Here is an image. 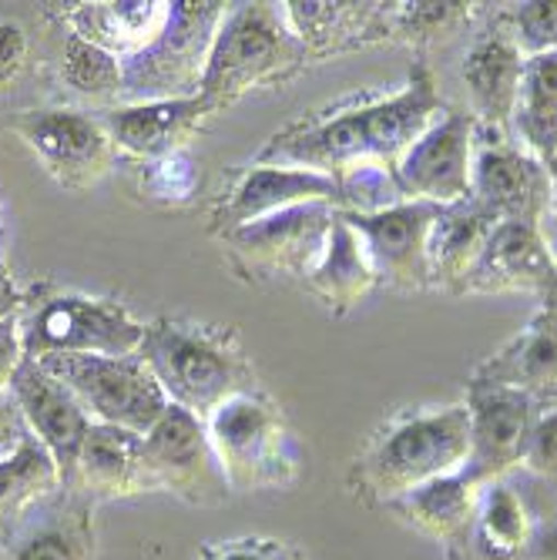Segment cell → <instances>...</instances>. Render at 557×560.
Returning <instances> with one entry per match:
<instances>
[{
    "label": "cell",
    "mask_w": 557,
    "mask_h": 560,
    "mask_svg": "<svg viewBox=\"0 0 557 560\" xmlns=\"http://www.w3.org/2000/svg\"><path fill=\"white\" fill-rule=\"evenodd\" d=\"M437 212L440 209L427 206V201H399V206L373 215H339L360 235L380 285H390L396 292H427V235Z\"/></svg>",
    "instance_id": "16"
},
{
    "label": "cell",
    "mask_w": 557,
    "mask_h": 560,
    "mask_svg": "<svg viewBox=\"0 0 557 560\" xmlns=\"http://www.w3.org/2000/svg\"><path fill=\"white\" fill-rule=\"evenodd\" d=\"M524 560H557V514H534Z\"/></svg>",
    "instance_id": "42"
},
{
    "label": "cell",
    "mask_w": 557,
    "mask_h": 560,
    "mask_svg": "<svg viewBox=\"0 0 557 560\" xmlns=\"http://www.w3.org/2000/svg\"><path fill=\"white\" fill-rule=\"evenodd\" d=\"M471 460L467 402L403 410L386 420L360 450L349 470V487L370 506H390L437 477L464 470Z\"/></svg>",
    "instance_id": "2"
},
{
    "label": "cell",
    "mask_w": 557,
    "mask_h": 560,
    "mask_svg": "<svg viewBox=\"0 0 557 560\" xmlns=\"http://www.w3.org/2000/svg\"><path fill=\"white\" fill-rule=\"evenodd\" d=\"M55 68H58V84L71 97H81L88 105H101V112L121 105V91H125L121 61L108 55V50H101L88 44L84 37H78L61 21H58Z\"/></svg>",
    "instance_id": "31"
},
{
    "label": "cell",
    "mask_w": 557,
    "mask_h": 560,
    "mask_svg": "<svg viewBox=\"0 0 557 560\" xmlns=\"http://www.w3.org/2000/svg\"><path fill=\"white\" fill-rule=\"evenodd\" d=\"M313 65L282 4H229L198 94L219 115L252 91L282 88Z\"/></svg>",
    "instance_id": "4"
},
{
    "label": "cell",
    "mask_w": 557,
    "mask_h": 560,
    "mask_svg": "<svg viewBox=\"0 0 557 560\" xmlns=\"http://www.w3.org/2000/svg\"><path fill=\"white\" fill-rule=\"evenodd\" d=\"M511 138L531 159L547 165L557 155V97L524 81L511 118Z\"/></svg>",
    "instance_id": "34"
},
{
    "label": "cell",
    "mask_w": 557,
    "mask_h": 560,
    "mask_svg": "<svg viewBox=\"0 0 557 560\" xmlns=\"http://www.w3.org/2000/svg\"><path fill=\"white\" fill-rule=\"evenodd\" d=\"M232 493L286 490L299 480V446L282 406L266 389L225 399L206 420Z\"/></svg>",
    "instance_id": "6"
},
{
    "label": "cell",
    "mask_w": 557,
    "mask_h": 560,
    "mask_svg": "<svg viewBox=\"0 0 557 560\" xmlns=\"http://www.w3.org/2000/svg\"><path fill=\"white\" fill-rule=\"evenodd\" d=\"M494 229H497V219L484 206H477L474 198H464L457 206L440 209L427 235L430 292L464 295V285Z\"/></svg>",
    "instance_id": "26"
},
{
    "label": "cell",
    "mask_w": 557,
    "mask_h": 560,
    "mask_svg": "<svg viewBox=\"0 0 557 560\" xmlns=\"http://www.w3.org/2000/svg\"><path fill=\"white\" fill-rule=\"evenodd\" d=\"M31 436L27 423H24V413L14 399L11 389H0V460L11 456L24 440Z\"/></svg>",
    "instance_id": "40"
},
{
    "label": "cell",
    "mask_w": 557,
    "mask_h": 560,
    "mask_svg": "<svg viewBox=\"0 0 557 560\" xmlns=\"http://www.w3.org/2000/svg\"><path fill=\"white\" fill-rule=\"evenodd\" d=\"M40 363L84 406L91 423L121 427L144 436L169 410V396L135 355H47Z\"/></svg>",
    "instance_id": "8"
},
{
    "label": "cell",
    "mask_w": 557,
    "mask_h": 560,
    "mask_svg": "<svg viewBox=\"0 0 557 560\" xmlns=\"http://www.w3.org/2000/svg\"><path fill=\"white\" fill-rule=\"evenodd\" d=\"M477 497H480V483L471 480L464 470H457L450 477H437L410 493H403L399 500H393L386 506V511H393L417 534L450 544V540H457L467 530V524L474 521Z\"/></svg>",
    "instance_id": "29"
},
{
    "label": "cell",
    "mask_w": 557,
    "mask_h": 560,
    "mask_svg": "<svg viewBox=\"0 0 557 560\" xmlns=\"http://www.w3.org/2000/svg\"><path fill=\"white\" fill-rule=\"evenodd\" d=\"M58 21L118 61L135 58L169 21V0H84L58 4Z\"/></svg>",
    "instance_id": "25"
},
{
    "label": "cell",
    "mask_w": 557,
    "mask_h": 560,
    "mask_svg": "<svg viewBox=\"0 0 557 560\" xmlns=\"http://www.w3.org/2000/svg\"><path fill=\"white\" fill-rule=\"evenodd\" d=\"M31 61V37L27 27L14 18H0V94L11 91Z\"/></svg>",
    "instance_id": "39"
},
{
    "label": "cell",
    "mask_w": 557,
    "mask_h": 560,
    "mask_svg": "<svg viewBox=\"0 0 557 560\" xmlns=\"http://www.w3.org/2000/svg\"><path fill=\"white\" fill-rule=\"evenodd\" d=\"M148 323L135 319L121 302L94 299L71 289L34 285L21 295L18 336L24 360L47 355H135Z\"/></svg>",
    "instance_id": "5"
},
{
    "label": "cell",
    "mask_w": 557,
    "mask_h": 560,
    "mask_svg": "<svg viewBox=\"0 0 557 560\" xmlns=\"http://www.w3.org/2000/svg\"><path fill=\"white\" fill-rule=\"evenodd\" d=\"M24 360L21 336H18V316H0V389L11 386V376L18 373Z\"/></svg>",
    "instance_id": "41"
},
{
    "label": "cell",
    "mask_w": 557,
    "mask_h": 560,
    "mask_svg": "<svg viewBox=\"0 0 557 560\" xmlns=\"http://www.w3.org/2000/svg\"><path fill=\"white\" fill-rule=\"evenodd\" d=\"M333 219L336 206L313 201V206H295L232 229L219 238V245L232 272L245 282L306 279L329 238Z\"/></svg>",
    "instance_id": "9"
},
{
    "label": "cell",
    "mask_w": 557,
    "mask_h": 560,
    "mask_svg": "<svg viewBox=\"0 0 557 560\" xmlns=\"http://www.w3.org/2000/svg\"><path fill=\"white\" fill-rule=\"evenodd\" d=\"M471 198L484 206L497 222H524L547 232L550 188L547 172L511 135L477 128Z\"/></svg>",
    "instance_id": "13"
},
{
    "label": "cell",
    "mask_w": 557,
    "mask_h": 560,
    "mask_svg": "<svg viewBox=\"0 0 557 560\" xmlns=\"http://www.w3.org/2000/svg\"><path fill=\"white\" fill-rule=\"evenodd\" d=\"M446 112L427 61H417L407 84L393 94L352 97L326 112H313L276 131L256 162L310 168L343 178L357 168H396L407 148Z\"/></svg>",
    "instance_id": "1"
},
{
    "label": "cell",
    "mask_w": 557,
    "mask_h": 560,
    "mask_svg": "<svg viewBox=\"0 0 557 560\" xmlns=\"http://www.w3.org/2000/svg\"><path fill=\"white\" fill-rule=\"evenodd\" d=\"M61 490L55 456L37 436H27L11 456L0 460V537H8L31 511Z\"/></svg>",
    "instance_id": "30"
},
{
    "label": "cell",
    "mask_w": 557,
    "mask_h": 560,
    "mask_svg": "<svg viewBox=\"0 0 557 560\" xmlns=\"http://www.w3.org/2000/svg\"><path fill=\"white\" fill-rule=\"evenodd\" d=\"M74 490L88 493L91 500H118L148 493L144 464H141V436L121 427L91 423L81 450L71 483Z\"/></svg>",
    "instance_id": "27"
},
{
    "label": "cell",
    "mask_w": 557,
    "mask_h": 560,
    "mask_svg": "<svg viewBox=\"0 0 557 560\" xmlns=\"http://www.w3.org/2000/svg\"><path fill=\"white\" fill-rule=\"evenodd\" d=\"M521 467L544 483H557V410L537 413Z\"/></svg>",
    "instance_id": "38"
},
{
    "label": "cell",
    "mask_w": 557,
    "mask_h": 560,
    "mask_svg": "<svg viewBox=\"0 0 557 560\" xmlns=\"http://www.w3.org/2000/svg\"><path fill=\"white\" fill-rule=\"evenodd\" d=\"M531 530L534 511L524 493L508 477L490 480L480 487L467 530L446 544V560H524Z\"/></svg>",
    "instance_id": "23"
},
{
    "label": "cell",
    "mask_w": 557,
    "mask_h": 560,
    "mask_svg": "<svg viewBox=\"0 0 557 560\" xmlns=\"http://www.w3.org/2000/svg\"><path fill=\"white\" fill-rule=\"evenodd\" d=\"M0 560H97L94 500L74 487L50 493L8 537Z\"/></svg>",
    "instance_id": "19"
},
{
    "label": "cell",
    "mask_w": 557,
    "mask_h": 560,
    "mask_svg": "<svg viewBox=\"0 0 557 560\" xmlns=\"http://www.w3.org/2000/svg\"><path fill=\"white\" fill-rule=\"evenodd\" d=\"M8 389L21 406L31 436H37L47 446V453L55 456L61 487H68L74 477L78 450L91 430V417L84 413V406L61 380H55L34 360H21Z\"/></svg>",
    "instance_id": "18"
},
{
    "label": "cell",
    "mask_w": 557,
    "mask_h": 560,
    "mask_svg": "<svg viewBox=\"0 0 557 560\" xmlns=\"http://www.w3.org/2000/svg\"><path fill=\"white\" fill-rule=\"evenodd\" d=\"M11 131L37 165L68 191H91L118 165V148L97 112L81 108H27L11 118Z\"/></svg>",
    "instance_id": "10"
},
{
    "label": "cell",
    "mask_w": 557,
    "mask_h": 560,
    "mask_svg": "<svg viewBox=\"0 0 557 560\" xmlns=\"http://www.w3.org/2000/svg\"><path fill=\"white\" fill-rule=\"evenodd\" d=\"M313 201H329V206H336L339 201L336 178L310 172V168L252 162L239 168L232 182L216 195L209 209V235L222 238L232 229L269 219L295 206H313Z\"/></svg>",
    "instance_id": "15"
},
{
    "label": "cell",
    "mask_w": 557,
    "mask_h": 560,
    "mask_svg": "<svg viewBox=\"0 0 557 560\" xmlns=\"http://www.w3.org/2000/svg\"><path fill=\"white\" fill-rule=\"evenodd\" d=\"M554 279H557V252L547 232L524 222H497L464 285V295L534 292L544 299Z\"/></svg>",
    "instance_id": "20"
},
{
    "label": "cell",
    "mask_w": 557,
    "mask_h": 560,
    "mask_svg": "<svg viewBox=\"0 0 557 560\" xmlns=\"http://www.w3.org/2000/svg\"><path fill=\"white\" fill-rule=\"evenodd\" d=\"M108 138L115 141L118 155L151 162L182 151L195 141L216 112L206 105V97H175V101H141V105H115L97 112Z\"/></svg>",
    "instance_id": "21"
},
{
    "label": "cell",
    "mask_w": 557,
    "mask_h": 560,
    "mask_svg": "<svg viewBox=\"0 0 557 560\" xmlns=\"http://www.w3.org/2000/svg\"><path fill=\"white\" fill-rule=\"evenodd\" d=\"M195 560H310V557L289 540L256 534V537H235V540L206 544L198 550Z\"/></svg>",
    "instance_id": "37"
},
{
    "label": "cell",
    "mask_w": 557,
    "mask_h": 560,
    "mask_svg": "<svg viewBox=\"0 0 557 560\" xmlns=\"http://www.w3.org/2000/svg\"><path fill=\"white\" fill-rule=\"evenodd\" d=\"M474 380L511 386L541 410H557V313L541 302L527 326L474 370Z\"/></svg>",
    "instance_id": "22"
},
{
    "label": "cell",
    "mask_w": 557,
    "mask_h": 560,
    "mask_svg": "<svg viewBox=\"0 0 557 560\" xmlns=\"http://www.w3.org/2000/svg\"><path fill=\"white\" fill-rule=\"evenodd\" d=\"M229 4L219 0H169V21L144 50L121 61V105L195 97L206 78L209 50Z\"/></svg>",
    "instance_id": "7"
},
{
    "label": "cell",
    "mask_w": 557,
    "mask_h": 560,
    "mask_svg": "<svg viewBox=\"0 0 557 560\" xmlns=\"http://www.w3.org/2000/svg\"><path fill=\"white\" fill-rule=\"evenodd\" d=\"M336 185H339L336 212H349V215H373V212H383V209L399 206V201H407L390 168L346 172L343 178H336Z\"/></svg>",
    "instance_id": "35"
},
{
    "label": "cell",
    "mask_w": 557,
    "mask_h": 560,
    "mask_svg": "<svg viewBox=\"0 0 557 560\" xmlns=\"http://www.w3.org/2000/svg\"><path fill=\"white\" fill-rule=\"evenodd\" d=\"M524 65L527 58L514 44L508 24L494 11L487 18V27L474 34L461 68L471 97V118L477 121V128L511 135V118L524 84Z\"/></svg>",
    "instance_id": "17"
},
{
    "label": "cell",
    "mask_w": 557,
    "mask_h": 560,
    "mask_svg": "<svg viewBox=\"0 0 557 560\" xmlns=\"http://www.w3.org/2000/svg\"><path fill=\"white\" fill-rule=\"evenodd\" d=\"M477 4L461 0H417V4H390V40L410 44L417 50L450 37L474 21Z\"/></svg>",
    "instance_id": "32"
},
{
    "label": "cell",
    "mask_w": 557,
    "mask_h": 560,
    "mask_svg": "<svg viewBox=\"0 0 557 560\" xmlns=\"http://www.w3.org/2000/svg\"><path fill=\"white\" fill-rule=\"evenodd\" d=\"M547 172V188H550V215H547V229H550V245L557 252V155L544 165Z\"/></svg>",
    "instance_id": "45"
},
{
    "label": "cell",
    "mask_w": 557,
    "mask_h": 560,
    "mask_svg": "<svg viewBox=\"0 0 557 560\" xmlns=\"http://www.w3.org/2000/svg\"><path fill=\"white\" fill-rule=\"evenodd\" d=\"M467 413H471V460L464 474L480 487L500 477H511L534 430L541 406L521 389L497 386L484 380H467Z\"/></svg>",
    "instance_id": "14"
},
{
    "label": "cell",
    "mask_w": 557,
    "mask_h": 560,
    "mask_svg": "<svg viewBox=\"0 0 557 560\" xmlns=\"http://www.w3.org/2000/svg\"><path fill=\"white\" fill-rule=\"evenodd\" d=\"M282 11L313 61L390 40V4L313 0V4H282Z\"/></svg>",
    "instance_id": "24"
},
{
    "label": "cell",
    "mask_w": 557,
    "mask_h": 560,
    "mask_svg": "<svg viewBox=\"0 0 557 560\" xmlns=\"http://www.w3.org/2000/svg\"><path fill=\"white\" fill-rule=\"evenodd\" d=\"M508 24L514 44L524 58L557 50V0H527V4H508L497 11Z\"/></svg>",
    "instance_id": "36"
},
{
    "label": "cell",
    "mask_w": 557,
    "mask_h": 560,
    "mask_svg": "<svg viewBox=\"0 0 557 560\" xmlns=\"http://www.w3.org/2000/svg\"><path fill=\"white\" fill-rule=\"evenodd\" d=\"M141 464L148 493L165 490L192 506H222L232 487L222 474L209 430L182 406H172L141 436Z\"/></svg>",
    "instance_id": "11"
},
{
    "label": "cell",
    "mask_w": 557,
    "mask_h": 560,
    "mask_svg": "<svg viewBox=\"0 0 557 560\" xmlns=\"http://www.w3.org/2000/svg\"><path fill=\"white\" fill-rule=\"evenodd\" d=\"M0 262H4V256H0Z\"/></svg>",
    "instance_id": "47"
},
{
    "label": "cell",
    "mask_w": 557,
    "mask_h": 560,
    "mask_svg": "<svg viewBox=\"0 0 557 560\" xmlns=\"http://www.w3.org/2000/svg\"><path fill=\"white\" fill-rule=\"evenodd\" d=\"M524 81L557 97V50H547V55L527 58V65H524Z\"/></svg>",
    "instance_id": "43"
},
{
    "label": "cell",
    "mask_w": 557,
    "mask_h": 560,
    "mask_svg": "<svg viewBox=\"0 0 557 560\" xmlns=\"http://www.w3.org/2000/svg\"><path fill=\"white\" fill-rule=\"evenodd\" d=\"M302 282H306L313 299L323 305L333 319L349 316L380 285L360 235L352 232V225L339 212L333 219L329 238H326V245L320 252L316 266L306 272V279H302Z\"/></svg>",
    "instance_id": "28"
},
{
    "label": "cell",
    "mask_w": 557,
    "mask_h": 560,
    "mask_svg": "<svg viewBox=\"0 0 557 560\" xmlns=\"http://www.w3.org/2000/svg\"><path fill=\"white\" fill-rule=\"evenodd\" d=\"M198 188H201V165L192 155V148L141 162L138 168V195L155 201V206L182 209L198 195Z\"/></svg>",
    "instance_id": "33"
},
{
    "label": "cell",
    "mask_w": 557,
    "mask_h": 560,
    "mask_svg": "<svg viewBox=\"0 0 557 560\" xmlns=\"http://www.w3.org/2000/svg\"><path fill=\"white\" fill-rule=\"evenodd\" d=\"M138 355L165 389L169 402L182 406L201 423L225 399L259 386L256 366L232 326L162 316L148 323Z\"/></svg>",
    "instance_id": "3"
},
{
    "label": "cell",
    "mask_w": 557,
    "mask_h": 560,
    "mask_svg": "<svg viewBox=\"0 0 557 560\" xmlns=\"http://www.w3.org/2000/svg\"><path fill=\"white\" fill-rule=\"evenodd\" d=\"M541 302H547V305H550V310H554V313H557V279H554V285H550V289H547V295H544V299H541Z\"/></svg>",
    "instance_id": "46"
},
{
    "label": "cell",
    "mask_w": 557,
    "mask_h": 560,
    "mask_svg": "<svg viewBox=\"0 0 557 560\" xmlns=\"http://www.w3.org/2000/svg\"><path fill=\"white\" fill-rule=\"evenodd\" d=\"M477 121L471 112L446 108L403 155L393 168V178L407 201L446 209L471 198Z\"/></svg>",
    "instance_id": "12"
},
{
    "label": "cell",
    "mask_w": 557,
    "mask_h": 560,
    "mask_svg": "<svg viewBox=\"0 0 557 560\" xmlns=\"http://www.w3.org/2000/svg\"><path fill=\"white\" fill-rule=\"evenodd\" d=\"M21 295H24V292L14 289L8 266L0 262V316H18V310H21Z\"/></svg>",
    "instance_id": "44"
}]
</instances>
